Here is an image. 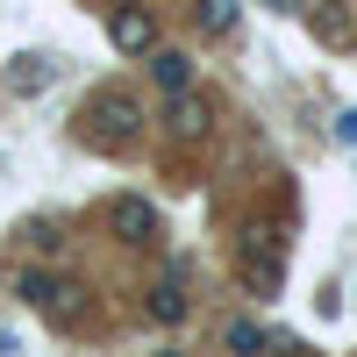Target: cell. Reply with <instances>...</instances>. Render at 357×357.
Masks as SVG:
<instances>
[{
    "mask_svg": "<svg viewBox=\"0 0 357 357\" xmlns=\"http://www.w3.org/2000/svg\"><path fill=\"white\" fill-rule=\"evenodd\" d=\"M222 343H229V350H243V357H257V350H272V336H264V329H257L250 314H236L229 329H222Z\"/></svg>",
    "mask_w": 357,
    "mask_h": 357,
    "instance_id": "cell-11",
    "label": "cell"
},
{
    "mask_svg": "<svg viewBox=\"0 0 357 357\" xmlns=\"http://www.w3.org/2000/svg\"><path fill=\"white\" fill-rule=\"evenodd\" d=\"M236 279H243L257 301H272V293L286 286V236L272 222H250L243 236H236Z\"/></svg>",
    "mask_w": 357,
    "mask_h": 357,
    "instance_id": "cell-1",
    "label": "cell"
},
{
    "mask_svg": "<svg viewBox=\"0 0 357 357\" xmlns=\"http://www.w3.org/2000/svg\"><path fill=\"white\" fill-rule=\"evenodd\" d=\"M43 314L57 321V329H65V321H86V301H79V286H57V301H50Z\"/></svg>",
    "mask_w": 357,
    "mask_h": 357,
    "instance_id": "cell-13",
    "label": "cell"
},
{
    "mask_svg": "<svg viewBox=\"0 0 357 357\" xmlns=\"http://www.w3.org/2000/svg\"><path fill=\"white\" fill-rule=\"evenodd\" d=\"M0 86H8V100H36V93H50V86H57V57H50V50H22V57H8Z\"/></svg>",
    "mask_w": 357,
    "mask_h": 357,
    "instance_id": "cell-3",
    "label": "cell"
},
{
    "mask_svg": "<svg viewBox=\"0 0 357 357\" xmlns=\"http://www.w3.org/2000/svg\"><path fill=\"white\" fill-rule=\"evenodd\" d=\"M186 279H178V272H165V279H151V301H143V314H151L158 321V329H178V321H186Z\"/></svg>",
    "mask_w": 357,
    "mask_h": 357,
    "instance_id": "cell-8",
    "label": "cell"
},
{
    "mask_svg": "<svg viewBox=\"0 0 357 357\" xmlns=\"http://www.w3.org/2000/svg\"><path fill=\"white\" fill-rule=\"evenodd\" d=\"M336 143H343V151H357V107L336 114Z\"/></svg>",
    "mask_w": 357,
    "mask_h": 357,
    "instance_id": "cell-14",
    "label": "cell"
},
{
    "mask_svg": "<svg viewBox=\"0 0 357 357\" xmlns=\"http://www.w3.org/2000/svg\"><path fill=\"white\" fill-rule=\"evenodd\" d=\"M307 29H314V43H329V50H350L357 43L350 0H307Z\"/></svg>",
    "mask_w": 357,
    "mask_h": 357,
    "instance_id": "cell-5",
    "label": "cell"
},
{
    "mask_svg": "<svg viewBox=\"0 0 357 357\" xmlns=\"http://www.w3.org/2000/svg\"><path fill=\"white\" fill-rule=\"evenodd\" d=\"M136 100H114V93H100L93 107H86V143H100V151H114V143H129L136 136Z\"/></svg>",
    "mask_w": 357,
    "mask_h": 357,
    "instance_id": "cell-2",
    "label": "cell"
},
{
    "mask_svg": "<svg viewBox=\"0 0 357 357\" xmlns=\"http://www.w3.org/2000/svg\"><path fill=\"white\" fill-rule=\"evenodd\" d=\"M165 122H172V136L200 143L207 129H215V100H207V93H193V86H186V93H172V114H165Z\"/></svg>",
    "mask_w": 357,
    "mask_h": 357,
    "instance_id": "cell-7",
    "label": "cell"
},
{
    "mask_svg": "<svg viewBox=\"0 0 357 357\" xmlns=\"http://www.w3.org/2000/svg\"><path fill=\"white\" fill-rule=\"evenodd\" d=\"M272 15H307V0H264Z\"/></svg>",
    "mask_w": 357,
    "mask_h": 357,
    "instance_id": "cell-15",
    "label": "cell"
},
{
    "mask_svg": "<svg viewBox=\"0 0 357 357\" xmlns=\"http://www.w3.org/2000/svg\"><path fill=\"white\" fill-rule=\"evenodd\" d=\"M114 236H122V243H158V207L151 200H143V193H122V200H114Z\"/></svg>",
    "mask_w": 357,
    "mask_h": 357,
    "instance_id": "cell-6",
    "label": "cell"
},
{
    "mask_svg": "<svg viewBox=\"0 0 357 357\" xmlns=\"http://www.w3.org/2000/svg\"><path fill=\"white\" fill-rule=\"evenodd\" d=\"M107 43L122 50V57H151V50H158V22H151V8H114V15H107Z\"/></svg>",
    "mask_w": 357,
    "mask_h": 357,
    "instance_id": "cell-4",
    "label": "cell"
},
{
    "mask_svg": "<svg viewBox=\"0 0 357 357\" xmlns=\"http://www.w3.org/2000/svg\"><path fill=\"white\" fill-rule=\"evenodd\" d=\"M15 293H22V301H29V307H36V314H43V307H50V301H57V279H50V272H43V264H29V272H22V279H15Z\"/></svg>",
    "mask_w": 357,
    "mask_h": 357,
    "instance_id": "cell-10",
    "label": "cell"
},
{
    "mask_svg": "<svg viewBox=\"0 0 357 357\" xmlns=\"http://www.w3.org/2000/svg\"><path fill=\"white\" fill-rule=\"evenodd\" d=\"M193 22H200V36H229L236 29V0H200Z\"/></svg>",
    "mask_w": 357,
    "mask_h": 357,
    "instance_id": "cell-12",
    "label": "cell"
},
{
    "mask_svg": "<svg viewBox=\"0 0 357 357\" xmlns=\"http://www.w3.org/2000/svg\"><path fill=\"white\" fill-rule=\"evenodd\" d=\"M151 79L165 86V93H186L193 86V57L186 50H151Z\"/></svg>",
    "mask_w": 357,
    "mask_h": 357,
    "instance_id": "cell-9",
    "label": "cell"
}]
</instances>
